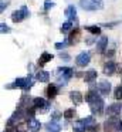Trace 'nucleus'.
Here are the masks:
<instances>
[{"instance_id": "nucleus-1", "label": "nucleus", "mask_w": 122, "mask_h": 132, "mask_svg": "<svg viewBox=\"0 0 122 132\" xmlns=\"http://www.w3.org/2000/svg\"><path fill=\"white\" fill-rule=\"evenodd\" d=\"M98 92H99L98 89L91 88L90 91L87 92V95H85V101L90 104L91 112H92L94 115H102V114H104V109H105L104 100L99 97Z\"/></svg>"}, {"instance_id": "nucleus-2", "label": "nucleus", "mask_w": 122, "mask_h": 132, "mask_svg": "<svg viewBox=\"0 0 122 132\" xmlns=\"http://www.w3.org/2000/svg\"><path fill=\"white\" fill-rule=\"evenodd\" d=\"M34 85V77L33 75H28L26 78H17L14 81V84H9L6 88H19V89H23V91H28L31 87Z\"/></svg>"}, {"instance_id": "nucleus-3", "label": "nucleus", "mask_w": 122, "mask_h": 132, "mask_svg": "<svg viewBox=\"0 0 122 132\" xmlns=\"http://www.w3.org/2000/svg\"><path fill=\"white\" fill-rule=\"evenodd\" d=\"M79 7L85 12H96L104 7V0H79Z\"/></svg>"}, {"instance_id": "nucleus-4", "label": "nucleus", "mask_w": 122, "mask_h": 132, "mask_svg": "<svg viewBox=\"0 0 122 132\" xmlns=\"http://www.w3.org/2000/svg\"><path fill=\"white\" fill-rule=\"evenodd\" d=\"M28 16H30V12H28L27 6H21L19 10L11 13V21H13V23H21V21L26 20Z\"/></svg>"}, {"instance_id": "nucleus-5", "label": "nucleus", "mask_w": 122, "mask_h": 132, "mask_svg": "<svg viewBox=\"0 0 122 132\" xmlns=\"http://www.w3.org/2000/svg\"><path fill=\"white\" fill-rule=\"evenodd\" d=\"M90 61H91V54L88 51H82V53H79L78 55H77V58H75V64L78 67H85V65H88L90 64Z\"/></svg>"}, {"instance_id": "nucleus-6", "label": "nucleus", "mask_w": 122, "mask_h": 132, "mask_svg": "<svg viewBox=\"0 0 122 132\" xmlns=\"http://www.w3.org/2000/svg\"><path fill=\"white\" fill-rule=\"evenodd\" d=\"M118 117H111L109 119H107L104 122V129L107 132H112V131H116V128H118V123H119Z\"/></svg>"}, {"instance_id": "nucleus-7", "label": "nucleus", "mask_w": 122, "mask_h": 132, "mask_svg": "<svg viewBox=\"0 0 122 132\" xmlns=\"http://www.w3.org/2000/svg\"><path fill=\"white\" fill-rule=\"evenodd\" d=\"M58 71L61 72V75H60V81H61V82H67V81L74 75V70L70 68V67H62V68H58Z\"/></svg>"}, {"instance_id": "nucleus-8", "label": "nucleus", "mask_w": 122, "mask_h": 132, "mask_svg": "<svg viewBox=\"0 0 122 132\" xmlns=\"http://www.w3.org/2000/svg\"><path fill=\"white\" fill-rule=\"evenodd\" d=\"M33 106L36 109H41V112H44L45 109H48L50 104L45 102L44 98H34V100H33Z\"/></svg>"}, {"instance_id": "nucleus-9", "label": "nucleus", "mask_w": 122, "mask_h": 132, "mask_svg": "<svg viewBox=\"0 0 122 132\" xmlns=\"http://www.w3.org/2000/svg\"><path fill=\"white\" fill-rule=\"evenodd\" d=\"M108 43H109V40H108L107 36H102L99 38V41L96 43V51H98V54H104L107 47H108Z\"/></svg>"}, {"instance_id": "nucleus-10", "label": "nucleus", "mask_w": 122, "mask_h": 132, "mask_svg": "<svg viewBox=\"0 0 122 132\" xmlns=\"http://www.w3.org/2000/svg\"><path fill=\"white\" fill-rule=\"evenodd\" d=\"M99 91V94L101 95H108L111 92V84L108 82L107 80H104V81H99V84H98V88H96Z\"/></svg>"}, {"instance_id": "nucleus-11", "label": "nucleus", "mask_w": 122, "mask_h": 132, "mask_svg": "<svg viewBox=\"0 0 122 132\" xmlns=\"http://www.w3.org/2000/svg\"><path fill=\"white\" fill-rule=\"evenodd\" d=\"M57 94H58V85H57V84H50V85L45 88V95H47V98H50V100L55 98Z\"/></svg>"}, {"instance_id": "nucleus-12", "label": "nucleus", "mask_w": 122, "mask_h": 132, "mask_svg": "<svg viewBox=\"0 0 122 132\" xmlns=\"http://www.w3.org/2000/svg\"><path fill=\"white\" fill-rule=\"evenodd\" d=\"M116 70H118L116 63H113V61H108V63L104 65V74L105 75H112V74L116 72Z\"/></svg>"}, {"instance_id": "nucleus-13", "label": "nucleus", "mask_w": 122, "mask_h": 132, "mask_svg": "<svg viewBox=\"0 0 122 132\" xmlns=\"http://www.w3.org/2000/svg\"><path fill=\"white\" fill-rule=\"evenodd\" d=\"M119 112H121V105H119V104H111L107 108V114L109 118L111 117H118Z\"/></svg>"}, {"instance_id": "nucleus-14", "label": "nucleus", "mask_w": 122, "mask_h": 132, "mask_svg": "<svg viewBox=\"0 0 122 132\" xmlns=\"http://www.w3.org/2000/svg\"><path fill=\"white\" fill-rule=\"evenodd\" d=\"M79 36H81V30H79L78 27H75V29L70 33V36H68V40H67L68 44H75L77 41L79 40Z\"/></svg>"}, {"instance_id": "nucleus-15", "label": "nucleus", "mask_w": 122, "mask_h": 132, "mask_svg": "<svg viewBox=\"0 0 122 132\" xmlns=\"http://www.w3.org/2000/svg\"><path fill=\"white\" fill-rule=\"evenodd\" d=\"M70 100L74 102V105H79V104H82V101H84V97H82V94L79 91H71L70 92Z\"/></svg>"}, {"instance_id": "nucleus-16", "label": "nucleus", "mask_w": 122, "mask_h": 132, "mask_svg": "<svg viewBox=\"0 0 122 132\" xmlns=\"http://www.w3.org/2000/svg\"><path fill=\"white\" fill-rule=\"evenodd\" d=\"M27 123H28V129H30V132H38L40 128H41L40 121H37L36 118H30V119L27 121Z\"/></svg>"}, {"instance_id": "nucleus-17", "label": "nucleus", "mask_w": 122, "mask_h": 132, "mask_svg": "<svg viewBox=\"0 0 122 132\" xmlns=\"http://www.w3.org/2000/svg\"><path fill=\"white\" fill-rule=\"evenodd\" d=\"M64 14L68 17V20H75V17H77V9H75V6H68L67 9H65V12H64Z\"/></svg>"}, {"instance_id": "nucleus-18", "label": "nucleus", "mask_w": 122, "mask_h": 132, "mask_svg": "<svg viewBox=\"0 0 122 132\" xmlns=\"http://www.w3.org/2000/svg\"><path fill=\"white\" fill-rule=\"evenodd\" d=\"M45 128H47L48 132H60L61 131V125L57 121H51V122L45 123Z\"/></svg>"}, {"instance_id": "nucleus-19", "label": "nucleus", "mask_w": 122, "mask_h": 132, "mask_svg": "<svg viewBox=\"0 0 122 132\" xmlns=\"http://www.w3.org/2000/svg\"><path fill=\"white\" fill-rule=\"evenodd\" d=\"M36 80L40 82H48L50 81V72L48 71H38L36 74Z\"/></svg>"}, {"instance_id": "nucleus-20", "label": "nucleus", "mask_w": 122, "mask_h": 132, "mask_svg": "<svg viewBox=\"0 0 122 132\" xmlns=\"http://www.w3.org/2000/svg\"><path fill=\"white\" fill-rule=\"evenodd\" d=\"M51 60H53V54H50V53H43L38 58V65L43 67L44 64H47L48 61H51Z\"/></svg>"}, {"instance_id": "nucleus-21", "label": "nucleus", "mask_w": 122, "mask_h": 132, "mask_svg": "<svg viewBox=\"0 0 122 132\" xmlns=\"http://www.w3.org/2000/svg\"><path fill=\"white\" fill-rule=\"evenodd\" d=\"M96 75H98V72H96L95 70H90V71H87V72H85V75H84L85 82H92V81H95L96 80Z\"/></svg>"}, {"instance_id": "nucleus-22", "label": "nucleus", "mask_w": 122, "mask_h": 132, "mask_svg": "<svg viewBox=\"0 0 122 132\" xmlns=\"http://www.w3.org/2000/svg\"><path fill=\"white\" fill-rule=\"evenodd\" d=\"M85 30L90 31L91 34H94V36L101 34V27H99V26H85Z\"/></svg>"}, {"instance_id": "nucleus-23", "label": "nucleus", "mask_w": 122, "mask_h": 132, "mask_svg": "<svg viewBox=\"0 0 122 132\" xmlns=\"http://www.w3.org/2000/svg\"><path fill=\"white\" fill-rule=\"evenodd\" d=\"M61 33H64V34H67L70 30H72V21L71 20H68V21H65V23H62V26H61Z\"/></svg>"}, {"instance_id": "nucleus-24", "label": "nucleus", "mask_w": 122, "mask_h": 132, "mask_svg": "<svg viewBox=\"0 0 122 132\" xmlns=\"http://www.w3.org/2000/svg\"><path fill=\"white\" fill-rule=\"evenodd\" d=\"M72 131L74 132H85V131H87V128L82 125L81 121H77V122L74 123V126H72Z\"/></svg>"}, {"instance_id": "nucleus-25", "label": "nucleus", "mask_w": 122, "mask_h": 132, "mask_svg": "<svg viewBox=\"0 0 122 132\" xmlns=\"http://www.w3.org/2000/svg\"><path fill=\"white\" fill-rule=\"evenodd\" d=\"M14 128H16V132H26L28 129V123L27 122H21V121H20Z\"/></svg>"}, {"instance_id": "nucleus-26", "label": "nucleus", "mask_w": 122, "mask_h": 132, "mask_svg": "<svg viewBox=\"0 0 122 132\" xmlns=\"http://www.w3.org/2000/svg\"><path fill=\"white\" fill-rule=\"evenodd\" d=\"M74 115H75V109L68 108V109H65V111H64L62 117H64L65 119H72V118H74Z\"/></svg>"}, {"instance_id": "nucleus-27", "label": "nucleus", "mask_w": 122, "mask_h": 132, "mask_svg": "<svg viewBox=\"0 0 122 132\" xmlns=\"http://www.w3.org/2000/svg\"><path fill=\"white\" fill-rule=\"evenodd\" d=\"M54 6H55V3H54L53 0H44V12H48V10H51Z\"/></svg>"}, {"instance_id": "nucleus-28", "label": "nucleus", "mask_w": 122, "mask_h": 132, "mask_svg": "<svg viewBox=\"0 0 122 132\" xmlns=\"http://www.w3.org/2000/svg\"><path fill=\"white\" fill-rule=\"evenodd\" d=\"M115 100H118V101L122 100V84H121V85H118V87H116V89H115Z\"/></svg>"}, {"instance_id": "nucleus-29", "label": "nucleus", "mask_w": 122, "mask_h": 132, "mask_svg": "<svg viewBox=\"0 0 122 132\" xmlns=\"http://www.w3.org/2000/svg\"><path fill=\"white\" fill-rule=\"evenodd\" d=\"M36 111H37V109L34 108V106H30V108H27V111H26V117H27V118H34V115H36Z\"/></svg>"}, {"instance_id": "nucleus-30", "label": "nucleus", "mask_w": 122, "mask_h": 132, "mask_svg": "<svg viewBox=\"0 0 122 132\" xmlns=\"http://www.w3.org/2000/svg\"><path fill=\"white\" fill-rule=\"evenodd\" d=\"M0 31H2V34H9L11 30H10V27H9L6 23H2L0 24Z\"/></svg>"}, {"instance_id": "nucleus-31", "label": "nucleus", "mask_w": 122, "mask_h": 132, "mask_svg": "<svg viewBox=\"0 0 122 132\" xmlns=\"http://www.w3.org/2000/svg\"><path fill=\"white\" fill-rule=\"evenodd\" d=\"M99 128H101V125L95 122L94 125H91L90 128H88V131H87V132H99Z\"/></svg>"}, {"instance_id": "nucleus-32", "label": "nucleus", "mask_w": 122, "mask_h": 132, "mask_svg": "<svg viewBox=\"0 0 122 132\" xmlns=\"http://www.w3.org/2000/svg\"><path fill=\"white\" fill-rule=\"evenodd\" d=\"M61 112H60V111H54L53 112V115H51V121H58L60 119V118H61Z\"/></svg>"}, {"instance_id": "nucleus-33", "label": "nucleus", "mask_w": 122, "mask_h": 132, "mask_svg": "<svg viewBox=\"0 0 122 132\" xmlns=\"http://www.w3.org/2000/svg\"><path fill=\"white\" fill-rule=\"evenodd\" d=\"M58 57L60 58H61V60H64V61H70V55H68L67 54V53H60V54H58Z\"/></svg>"}, {"instance_id": "nucleus-34", "label": "nucleus", "mask_w": 122, "mask_h": 132, "mask_svg": "<svg viewBox=\"0 0 122 132\" xmlns=\"http://www.w3.org/2000/svg\"><path fill=\"white\" fill-rule=\"evenodd\" d=\"M0 3H2V4H0V12L3 13V12H4L6 9H7V4H9V3H7V2H4V0H2Z\"/></svg>"}, {"instance_id": "nucleus-35", "label": "nucleus", "mask_w": 122, "mask_h": 132, "mask_svg": "<svg viewBox=\"0 0 122 132\" xmlns=\"http://www.w3.org/2000/svg\"><path fill=\"white\" fill-rule=\"evenodd\" d=\"M67 44H68V43H55V44H54V47H55L57 50H61V48H64Z\"/></svg>"}, {"instance_id": "nucleus-36", "label": "nucleus", "mask_w": 122, "mask_h": 132, "mask_svg": "<svg viewBox=\"0 0 122 132\" xmlns=\"http://www.w3.org/2000/svg\"><path fill=\"white\" fill-rule=\"evenodd\" d=\"M113 53H115L113 50H108V51H107V55H108V57H112V55H113Z\"/></svg>"}, {"instance_id": "nucleus-37", "label": "nucleus", "mask_w": 122, "mask_h": 132, "mask_svg": "<svg viewBox=\"0 0 122 132\" xmlns=\"http://www.w3.org/2000/svg\"><path fill=\"white\" fill-rule=\"evenodd\" d=\"M85 43H87V44H92V43H94V38H92V37L87 38V40H85Z\"/></svg>"}, {"instance_id": "nucleus-38", "label": "nucleus", "mask_w": 122, "mask_h": 132, "mask_svg": "<svg viewBox=\"0 0 122 132\" xmlns=\"http://www.w3.org/2000/svg\"><path fill=\"white\" fill-rule=\"evenodd\" d=\"M116 131H122V121H119V123H118V128H116Z\"/></svg>"}, {"instance_id": "nucleus-39", "label": "nucleus", "mask_w": 122, "mask_h": 132, "mask_svg": "<svg viewBox=\"0 0 122 132\" xmlns=\"http://www.w3.org/2000/svg\"><path fill=\"white\" fill-rule=\"evenodd\" d=\"M115 24H116V23H107V24H104V26H105V27H113Z\"/></svg>"}]
</instances>
